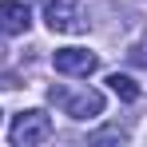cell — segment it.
I'll use <instances>...</instances> for the list:
<instances>
[{
    "instance_id": "obj_1",
    "label": "cell",
    "mask_w": 147,
    "mask_h": 147,
    "mask_svg": "<svg viewBox=\"0 0 147 147\" xmlns=\"http://www.w3.org/2000/svg\"><path fill=\"white\" fill-rule=\"evenodd\" d=\"M48 99L68 115V119H76V123L103 115V92H96V88H80V92H72V88H64V84H52V88H48Z\"/></svg>"
},
{
    "instance_id": "obj_2",
    "label": "cell",
    "mask_w": 147,
    "mask_h": 147,
    "mask_svg": "<svg viewBox=\"0 0 147 147\" xmlns=\"http://www.w3.org/2000/svg\"><path fill=\"white\" fill-rule=\"evenodd\" d=\"M8 139H12L16 147L48 143V139H52V115H48V111H40V107H28V111H20V115L12 119Z\"/></svg>"
},
{
    "instance_id": "obj_3",
    "label": "cell",
    "mask_w": 147,
    "mask_h": 147,
    "mask_svg": "<svg viewBox=\"0 0 147 147\" xmlns=\"http://www.w3.org/2000/svg\"><path fill=\"white\" fill-rule=\"evenodd\" d=\"M44 20H48L52 32H64V36L88 32V12L72 0H44Z\"/></svg>"
},
{
    "instance_id": "obj_4",
    "label": "cell",
    "mask_w": 147,
    "mask_h": 147,
    "mask_svg": "<svg viewBox=\"0 0 147 147\" xmlns=\"http://www.w3.org/2000/svg\"><path fill=\"white\" fill-rule=\"evenodd\" d=\"M52 64H56V72L60 76H88L99 68V56L96 52H88V48H56L52 52Z\"/></svg>"
},
{
    "instance_id": "obj_5",
    "label": "cell",
    "mask_w": 147,
    "mask_h": 147,
    "mask_svg": "<svg viewBox=\"0 0 147 147\" xmlns=\"http://www.w3.org/2000/svg\"><path fill=\"white\" fill-rule=\"evenodd\" d=\"M32 28V12L24 0H0V32L4 36H24Z\"/></svg>"
},
{
    "instance_id": "obj_6",
    "label": "cell",
    "mask_w": 147,
    "mask_h": 147,
    "mask_svg": "<svg viewBox=\"0 0 147 147\" xmlns=\"http://www.w3.org/2000/svg\"><path fill=\"white\" fill-rule=\"evenodd\" d=\"M107 88H111L119 99H127V103L139 99V84H135L131 76H123V72H111V76H107Z\"/></svg>"
},
{
    "instance_id": "obj_7",
    "label": "cell",
    "mask_w": 147,
    "mask_h": 147,
    "mask_svg": "<svg viewBox=\"0 0 147 147\" xmlns=\"http://www.w3.org/2000/svg\"><path fill=\"white\" fill-rule=\"evenodd\" d=\"M123 139H127L123 127H107V131H96L92 135V143H123Z\"/></svg>"
}]
</instances>
